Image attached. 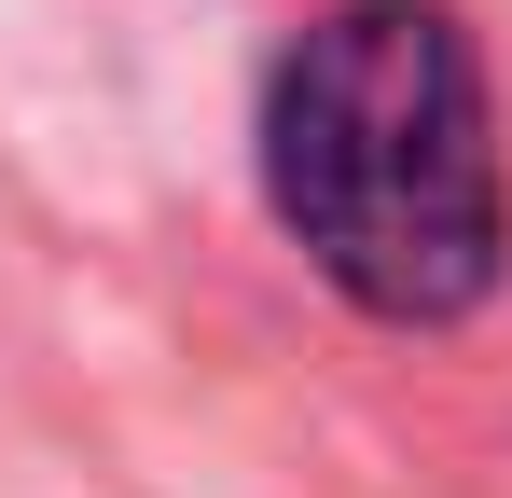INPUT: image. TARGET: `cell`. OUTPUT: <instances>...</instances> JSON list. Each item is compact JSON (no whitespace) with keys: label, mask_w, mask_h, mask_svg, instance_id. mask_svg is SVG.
I'll use <instances>...</instances> for the list:
<instances>
[{"label":"cell","mask_w":512,"mask_h":498,"mask_svg":"<svg viewBox=\"0 0 512 498\" xmlns=\"http://www.w3.org/2000/svg\"><path fill=\"white\" fill-rule=\"evenodd\" d=\"M263 208L360 319L443 332L512 277L499 97L443 0H333L263 70Z\"/></svg>","instance_id":"6da1fadb"}]
</instances>
